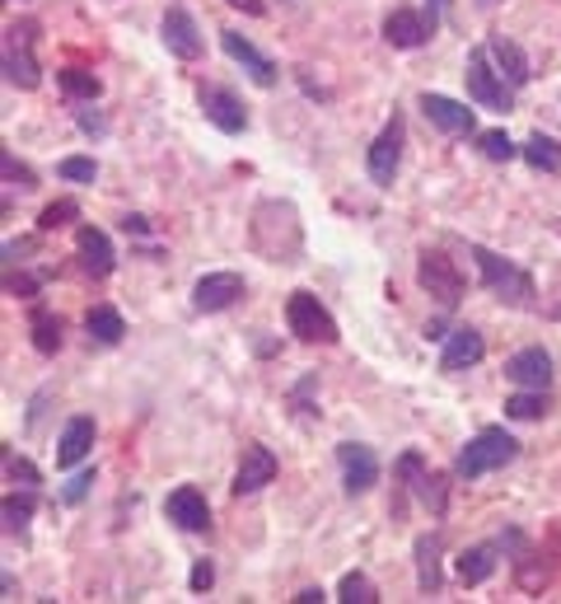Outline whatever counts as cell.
<instances>
[{
	"instance_id": "cell-1",
	"label": "cell",
	"mask_w": 561,
	"mask_h": 604,
	"mask_svg": "<svg viewBox=\"0 0 561 604\" xmlns=\"http://www.w3.org/2000/svg\"><path fill=\"white\" fill-rule=\"evenodd\" d=\"M473 258L477 267H483V282L496 300H506L515 309H529L533 305V282H529V272H519L510 258H500V253L483 248V244H473Z\"/></svg>"
},
{
	"instance_id": "cell-2",
	"label": "cell",
	"mask_w": 561,
	"mask_h": 604,
	"mask_svg": "<svg viewBox=\"0 0 561 604\" xmlns=\"http://www.w3.org/2000/svg\"><path fill=\"white\" fill-rule=\"evenodd\" d=\"M519 455V441L510 432H500V426H487V432H477L468 445H464V455H458V478H483L491 469H506V464Z\"/></svg>"
},
{
	"instance_id": "cell-3",
	"label": "cell",
	"mask_w": 561,
	"mask_h": 604,
	"mask_svg": "<svg viewBox=\"0 0 561 604\" xmlns=\"http://www.w3.org/2000/svg\"><path fill=\"white\" fill-rule=\"evenodd\" d=\"M464 75H468V99H473V104L496 108V113H510V108H515V99H510V81L491 66V52H487V47L468 56V71H464Z\"/></svg>"
},
{
	"instance_id": "cell-4",
	"label": "cell",
	"mask_w": 561,
	"mask_h": 604,
	"mask_svg": "<svg viewBox=\"0 0 561 604\" xmlns=\"http://www.w3.org/2000/svg\"><path fill=\"white\" fill-rule=\"evenodd\" d=\"M286 324L299 342H337V319L318 305V296H309V290H295L286 300Z\"/></svg>"
},
{
	"instance_id": "cell-5",
	"label": "cell",
	"mask_w": 561,
	"mask_h": 604,
	"mask_svg": "<svg viewBox=\"0 0 561 604\" xmlns=\"http://www.w3.org/2000/svg\"><path fill=\"white\" fill-rule=\"evenodd\" d=\"M33 24H10L6 29V81L14 89H38L43 71H38V56H33Z\"/></svg>"
},
{
	"instance_id": "cell-6",
	"label": "cell",
	"mask_w": 561,
	"mask_h": 604,
	"mask_svg": "<svg viewBox=\"0 0 561 604\" xmlns=\"http://www.w3.org/2000/svg\"><path fill=\"white\" fill-rule=\"evenodd\" d=\"M416 282L431 290V296L445 305V309H454L458 300H464V277H458V267H454V258H445V253H421V263H416Z\"/></svg>"
},
{
	"instance_id": "cell-7",
	"label": "cell",
	"mask_w": 561,
	"mask_h": 604,
	"mask_svg": "<svg viewBox=\"0 0 561 604\" xmlns=\"http://www.w3.org/2000/svg\"><path fill=\"white\" fill-rule=\"evenodd\" d=\"M398 165H403V118L393 113V118L384 123V131L374 136V146H370V179L379 188H389Z\"/></svg>"
},
{
	"instance_id": "cell-8",
	"label": "cell",
	"mask_w": 561,
	"mask_h": 604,
	"mask_svg": "<svg viewBox=\"0 0 561 604\" xmlns=\"http://www.w3.org/2000/svg\"><path fill=\"white\" fill-rule=\"evenodd\" d=\"M337 464H342V483H347V492H351V497L370 492V487L379 483V459H374L370 445L342 441V445H337Z\"/></svg>"
},
{
	"instance_id": "cell-9",
	"label": "cell",
	"mask_w": 561,
	"mask_h": 604,
	"mask_svg": "<svg viewBox=\"0 0 561 604\" xmlns=\"http://www.w3.org/2000/svg\"><path fill=\"white\" fill-rule=\"evenodd\" d=\"M159 33H165V47L173 56H183V62H197V56H202V29H197V19L183 6H169L165 10V24H159Z\"/></svg>"
},
{
	"instance_id": "cell-10",
	"label": "cell",
	"mask_w": 561,
	"mask_h": 604,
	"mask_svg": "<svg viewBox=\"0 0 561 604\" xmlns=\"http://www.w3.org/2000/svg\"><path fill=\"white\" fill-rule=\"evenodd\" d=\"M239 296H244V277L239 272H211L192 286V305L202 309V315H220V309H230Z\"/></svg>"
},
{
	"instance_id": "cell-11",
	"label": "cell",
	"mask_w": 561,
	"mask_h": 604,
	"mask_svg": "<svg viewBox=\"0 0 561 604\" xmlns=\"http://www.w3.org/2000/svg\"><path fill=\"white\" fill-rule=\"evenodd\" d=\"M421 113H426V123H435L445 136H468L477 123H473V108L449 99V94H421Z\"/></svg>"
},
{
	"instance_id": "cell-12",
	"label": "cell",
	"mask_w": 561,
	"mask_h": 604,
	"mask_svg": "<svg viewBox=\"0 0 561 604\" xmlns=\"http://www.w3.org/2000/svg\"><path fill=\"white\" fill-rule=\"evenodd\" d=\"M220 43H225V52L234 56V62L239 66H244L248 71V81L253 85H263V89H272L276 85V66L267 62V56L263 52H257L253 43H248V38L244 33H234V29H225V33H220Z\"/></svg>"
},
{
	"instance_id": "cell-13",
	"label": "cell",
	"mask_w": 561,
	"mask_h": 604,
	"mask_svg": "<svg viewBox=\"0 0 561 604\" xmlns=\"http://www.w3.org/2000/svg\"><path fill=\"white\" fill-rule=\"evenodd\" d=\"M276 478V455L267 445H248L244 451V464L234 474V497H248V492H263V487Z\"/></svg>"
},
{
	"instance_id": "cell-14",
	"label": "cell",
	"mask_w": 561,
	"mask_h": 604,
	"mask_svg": "<svg viewBox=\"0 0 561 604\" xmlns=\"http://www.w3.org/2000/svg\"><path fill=\"white\" fill-rule=\"evenodd\" d=\"M75 248H80V263H85L89 277H108V272L117 267V253H113L108 235L98 225H80L75 230Z\"/></svg>"
},
{
	"instance_id": "cell-15",
	"label": "cell",
	"mask_w": 561,
	"mask_h": 604,
	"mask_svg": "<svg viewBox=\"0 0 561 604\" xmlns=\"http://www.w3.org/2000/svg\"><path fill=\"white\" fill-rule=\"evenodd\" d=\"M487 357V342L477 328H454L449 342H445V352H440V370H449V375H458V370H468Z\"/></svg>"
},
{
	"instance_id": "cell-16",
	"label": "cell",
	"mask_w": 561,
	"mask_h": 604,
	"mask_svg": "<svg viewBox=\"0 0 561 604\" xmlns=\"http://www.w3.org/2000/svg\"><path fill=\"white\" fill-rule=\"evenodd\" d=\"M506 375L519 384V389H548L552 380V357L543 352V347H525V352H515L506 361Z\"/></svg>"
},
{
	"instance_id": "cell-17",
	"label": "cell",
	"mask_w": 561,
	"mask_h": 604,
	"mask_svg": "<svg viewBox=\"0 0 561 604\" xmlns=\"http://www.w3.org/2000/svg\"><path fill=\"white\" fill-rule=\"evenodd\" d=\"M435 33V19L431 14H416V10H393L384 19V38L393 47H421L426 38Z\"/></svg>"
},
{
	"instance_id": "cell-18",
	"label": "cell",
	"mask_w": 561,
	"mask_h": 604,
	"mask_svg": "<svg viewBox=\"0 0 561 604\" xmlns=\"http://www.w3.org/2000/svg\"><path fill=\"white\" fill-rule=\"evenodd\" d=\"M165 511H169L173 524H183V530H211V506L197 487H178V492H169Z\"/></svg>"
},
{
	"instance_id": "cell-19",
	"label": "cell",
	"mask_w": 561,
	"mask_h": 604,
	"mask_svg": "<svg viewBox=\"0 0 561 604\" xmlns=\"http://www.w3.org/2000/svg\"><path fill=\"white\" fill-rule=\"evenodd\" d=\"M202 113H207V123H215L220 131H230V136L248 127V113H244V104H239L230 89H202Z\"/></svg>"
},
{
	"instance_id": "cell-20",
	"label": "cell",
	"mask_w": 561,
	"mask_h": 604,
	"mask_svg": "<svg viewBox=\"0 0 561 604\" xmlns=\"http://www.w3.org/2000/svg\"><path fill=\"white\" fill-rule=\"evenodd\" d=\"M487 52H491V62L500 66V75H506L510 85H525L529 75H533V66H529L525 47H519V43H510L506 33H491V38H487Z\"/></svg>"
},
{
	"instance_id": "cell-21",
	"label": "cell",
	"mask_w": 561,
	"mask_h": 604,
	"mask_svg": "<svg viewBox=\"0 0 561 604\" xmlns=\"http://www.w3.org/2000/svg\"><path fill=\"white\" fill-rule=\"evenodd\" d=\"M89 451H94V417H71L62 441H56V464H62V469H75Z\"/></svg>"
},
{
	"instance_id": "cell-22",
	"label": "cell",
	"mask_w": 561,
	"mask_h": 604,
	"mask_svg": "<svg viewBox=\"0 0 561 604\" xmlns=\"http://www.w3.org/2000/svg\"><path fill=\"white\" fill-rule=\"evenodd\" d=\"M416 586L426 595L440 591V534H421L416 539Z\"/></svg>"
},
{
	"instance_id": "cell-23",
	"label": "cell",
	"mask_w": 561,
	"mask_h": 604,
	"mask_svg": "<svg viewBox=\"0 0 561 604\" xmlns=\"http://www.w3.org/2000/svg\"><path fill=\"white\" fill-rule=\"evenodd\" d=\"M496 572V543H473V549L458 553V576L468 586H483V581Z\"/></svg>"
},
{
	"instance_id": "cell-24",
	"label": "cell",
	"mask_w": 561,
	"mask_h": 604,
	"mask_svg": "<svg viewBox=\"0 0 561 604\" xmlns=\"http://www.w3.org/2000/svg\"><path fill=\"white\" fill-rule=\"evenodd\" d=\"M515 581L525 586L529 595L533 591H543L548 581H552V562H548V553H538V549H525L515 558Z\"/></svg>"
},
{
	"instance_id": "cell-25",
	"label": "cell",
	"mask_w": 561,
	"mask_h": 604,
	"mask_svg": "<svg viewBox=\"0 0 561 604\" xmlns=\"http://www.w3.org/2000/svg\"><path fill=\"white\" fill-rule=\"evenodd\" d=\"M85 328H89V338L104 342V347H117V342H123V333H127V324H123V315H117L113 305H94L85 315Z\"/></svg>"
},
{
	"instance_id": "cell-26",
	"label": "cell",
	"mask_w": 561,
	"mask_h": 604,
	"mask_svg": "<svg viewBox=\"0 0 561 604\" xmlns=\"http://www.w3.org/2000/svg\"><path fill=\"white\" fill-rule=\"evenodd\" d=\"M33 347H38V352H43V357H52L56 352V347H62V319H56L52 315V309H43V305H38L33 309Z\"/></svg>"
},
{
	"instance_id": "cell-27",
	"label": "cell",
	"mask_w": 561,
	"mask_h": 604,
	"mask_svg": "<svg viewBox=\"0 0 561 604\" xmlns=\"http://www.w3.org/2000/svg\"><path fill=\"white\" fill-rule=\"evenodd\" d=\"M56 81H62V89L71 94V99H98V94H104V81H98L94 71H80V66H66L62 75H56Z\"/></svg>"
},
{
	"instance_id": "cell-28",
	"label": "cell",
	"mask_w": 561,
	"mask_h": 604,
	"mask_svg": "<svg viewBox=\"0 0 561 604\" xmlns=\"http://www.w3.org/2000/svg\"><path fill=\"white\" fill-rule=\"evenodd\" d=\"M525 160H529L533 169H548V173H557V169H561V146L552 141V136L538 131V136H529V141H525Z\"/></svg>"
},
{
	"instance_id": "cell-29",
	"label": "cell",
	"mask_w": 561,
	"mask_h": 604,
	"mask_svg": "<svg viewBox=\"0 0 561 604\" xmlns=\"http://www.w3.org/2000/svg\"><path fill=\"white\" fill-rule=\"evenodd\" d=\"M548 394H543V389H525V394H515V399H506V413L510 417H519V422H538V417H543L548 413Z\"/></svg>"
},
{
	"instance_id": "cell-30",
	"label": "cell",
	"mask_w": 561,
	"mask_h": 604,
	"mask_svg": "<svg viewBox=\"0 0 561 604\" xmlns=\"http://www.w3.org/2000/svg\"><path fill=\"white\" fill-rule=\"evenodd\" d=\"M337 600H347V604H374L379 591H374V581L366 572H347L342 576V591H337Z\"/></svg>"
},
{
	"instance_id": "cell-31",
	"label": "cell",
	"mask_w": 561,
	"mask_h": 604,
	"mask_svg": "<svg viewBox=\"0 0 561 604\" xmlns=\"http://www.w3.org/2000/svg\"><path fill=\"white\" fill-rule=\"evenodd\" d=\"M75 216H80V206H75L71 198H62V202H52L43 216H38V230H43V235H52V230H66Z\"/></svg>"
},
{
	"instance_id": "cell-32",
	"label": "cell",
	"mask_w": 561,
	"mask_h": 604,
	"mask_svg": "<svg viewBox=\"0 0 561 604\" xmlns=\"http://www.w3.org/2000/svg\"><path fill=\"white\" fill-rule=\"evenodd\" d=\"M477 146H483V155H487V160H496V165L515 160V141L506 131H483V136H477Z\"/></svg>"
},
{
	"instance_id": "cell-33",
	"label": "cell",
	"mask_w": 561,
	"mask_h": 604,
	"mask_svg": "<svg viewBox=\"0 0 561 604\" xmlns=\"http://www.w3.org/2000/svg\"><path fill=\"white\" fill-rule=\"evenodd\" d=\"M29 516H33V501H29V497H24V501L6 497V530H10V534H24V530H29Z\"/></svg>"
},
{
	"instance_id": "cell-34",
	"label": "cell",
	"mask_w": 561,
	"mask_h": 604,
	"mask_svg": "<svg viewBox=\"0 0 561 604\" xmlns=\"http://www.w3.org/2000/svg\"><path fill=\"white\" fill-rule=\"evenodd\" d=\"M62 179H71V183H94V179H98V165L71 155V160H62Z\"/></svg>"
},
{
	"instance_id": "cell-35",
	"label": "cell",
	"mask_w": 561,
	"mask_h": 604,
	"mask_svg": "<svg viewBox=\"0 0 561 604\" xmlns=\"http://www.w3.org/2000/svg\"><path fill=\"white\" fill-rule=\"evenodd\" d=\"M0 165H6V179H10V183H19V188H24V192H29V188H38V183H33V169H24V165H14V155H10V150H6V155H0Z\"/></svg>"
},
{
	"instance_id": "cell-36",
	"label": "cell",
	"mask_w": 561,
	"mask_h": 604,
	"mask_svg": "<svg viewBox=\"0 0 561 604\" xmlns=\"http://www.w3.org/2000/svg\"><path fill=\"white\" fill-rule=\"evenodd\" d=\"M6 474L14 478V483H24V487H38V469L29 459H14V455H6Z\"/></svg>"
},
{
	"instance_id": "cell-37",
	"label": "cell",
	"mask_w": 561,
	"mask_h": 604,
	"mask_svg": "<svg viewBox=\"0 0 561 604\" xmlns=\"http://www.w3.org/2000/svg\"><path fill=\"white\" fill-rule=\"evenodd\" d=\"M6 290H10V296H38V282L33 277H14V272H6Z\"/></svg>"
},
{
	"instance_id": "cell-38",
	"label": "cell",
	"mask_w": 561,
	"mask_h": 604,
	"mask_svg": "<svg viewBox=\"0 0 561 604\" xmlns=\"http://www.w3.org/2000/svg\"><path fill=\"white\" fill-rule=\"evenodd\" d=\"M89 483H94V474H75L71 483H66V501H85V492H89Z\"/></svg>"
},
{
	"instance_id": "cell-39",
	"label": "cell",
	"mask_w": 561,
	"mask_h": 604,
	"mask_svg": "<svg viewBox=\"0 0 561 604\" xmlns=\"http://www.w3.org/2000/svg\"><path fill=\"white\" fill-rule=\"evenodd\" d=\"M211 581H215V572H211V562H197V568H192V591H207V586H211Z\"/></svg>"
},
{
	"instance_id": "cell-40",
	"label": "cell",
	"mask_w": 561,
	"mask_h": 604,
	"mask_svg": "<svg viewBox=\"0 0 561 604\" xmlns=\"http://www.w3.org/2000/svg\"><path fill=\"white\" fill-rule=\"evenodd\" d=\"M230 6H234V10H244V14H253V19H257V14H263V10H267V6H263V0H230Z\"/></svg>"
},
{
	"instance_id": "cell-41",
	"label": "cell",
	"mask_w": 561,
	"mask_h": 604,
	"mask_svg": "<svg viewBox=\"0 0 561 604\" xmlns=\"http://www.w3.org/2000/svg\"><path fill=\"white\" fill-rule=\"evenodd\" d=\"M80 127H85V131H104V118H98V113H80Z\"/></svg>"
},
{
	"instance_id": "cell-42",
	"label": "cell",
	"mask_w": 561,
	"mask_h": 604,
	"mask_svg": "<svg viewBox=\"0 0 561 604\" xmlns=\"http://www.w3.org/2000/svg\"><path fill=\"white\" fill-rule=\"evenodd\" d=\"M318 600H324V591H318V586H309V591L295 595V604H318Z\"/></svg>"
},
{
	"instance_id": "cell-43",
	"label": "cell",
	"mask_w": 561,
	"mask_h": 604,
	"mask_svg": "<svg viewBox=\"0 0 561 604\" xmlns=\"http://www.w3.org/2000/svg\"><path fill=\"white\" fill-rule=\"evenodd\" d=\"M445 6H449V0H431V19H440V14H445Z\"/></svg>"
}]
</instances>
